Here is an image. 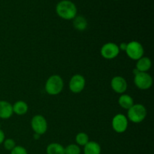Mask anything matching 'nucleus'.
I'll use <instances>...</instances> for the list:
<instances>
[{"instance_id":"nucleus-16","label":"nucleus","mask_w":154,"mask_h":154,"mask_svg":"<svg viewBox=\"0 0 154 154\" xmlns=\"http://www.w3.org/2000/svg\"><path fill=\"white\" fill-rule=\"evenodd\" d=\"M47 154H65V147L59 143H51L47 147Z\"/></svg>"},{"instance_id":"nucleus-20","label":"nucleus","mask_w":154,"mask_h":154,"mask_svg":"<svg viewBox=\"0 0 154 154\" xmlns=\"http://www.w3.org/2000/svg\"><path fill=\"white\" fill-rule=\"evenodd\" d=\"M3 145L5 150H8V151H11L15 147H16V143H15L14 140L12 139V138H7V139H5V141H3Z\"/></svg>"},{"instance_id":"nucleus-7","label":"nucleus","mask_w":154,"mask_h":154,"mask_svg":"<svg viewBox=\"0 0 154 154\" xmlns=\"http://www.w3.org/2000/svg\"><path fill=\"white\" fill-rule=\"evenodd\" d=\"M100 53L103 58L106 60H113L119 55L120 49L117 44L108 42L102 47Z\"/></svg>"},{"instance_id":"nucleus-18","label":"nucleus","mask_w":154,"mask_h":154,"mask_svg":"<svg viewBox=\"0 0 154 154\" xmlns=\"http://www.w3.org/2000/svg\"><path fill=\"white\" fill-rule=\"evenodd\" d=\"M75 141L78 146H85L90 141L89 135L85 132H79L75 137Z\"/></svg>"},{"instance_id":"nucleus-3","label":"nucleus","mask_w":154,"mask_h":154,"mask_svg":"<svg viewBox=\"0 0 154 154\" xmlns=\"http://www.w3.org/2000/svg\"><path fill=\"white\" fill-rule=\"evenodd\" d=\"M147 117V109L141 104H134L127 113V119L134 123H141Z\"/></svg>"},{"instance_id":"nucleus-24","label":"nucleus","mask_w":154,"mask_h":154,"mask_svg":"<svg viewBox=\"0 0 154 154\" xmlns=\"http://www.w3.org/2000/svg\"><path fill=\"white\" fill-rule=\"evenodd\" d=\"M40 136L41 135H38V134H36V133H35L34 134V135H33V137H35V139H38L39 138H40Z\"/></svg>"},{"instance_id":"nucleus-2","label":"nucleus","mask_w":154,"mask_h":154,"mask_svg":"<svg viewBox=\"0 0 154 154\" xmlns=\"http://www.w3.org/2000/svg\"><path fill=\"white\" fill-rule=\"evenodd\" d=\"M64 87L63 80L60 75H54L48 78L45 83V91L51 96L58 95L63 91Z\"/></svg>"},{"instance_id":"nucleus-13","label":"nucleus","mask_w":154,"mask_h":154,"mask_svg":"<svg viewBox=\"0 0 154 154\" xmlns=\"http://www.w3.org/2000/svg\"><path fill=\"white\" fill-rule=\"evenodd\" d=\"M12 107H13V112L19 116L25 115L29 110V107L26 102L22 100L16 102L12 105Z\"/></svg>"},{"instance_id":"nucleus-6","label":"nucleus","mask_w":154,"mask_h":154,"mask_svg":"<svg viewBox=\"0 0 154 154\" xmlns=\"http://www.w3.org/2000/svg\"><path fill=\"white\" fill-rule=\"evenodd\" d=\"M31 127L35 133L42 135L48 130V122L42 115H35L31 120Z\"/></svg>"},{"instance_id":"nucleus-25","label":"nucleus","mask_w":154,"mask_h":154,"mask_svg":"<svg viewBox=\"0 0 154 154\" xmlns=\"http://www.w3.org/2000/svg\"><path fill=\"white\" fill-rule=\"evenodd\" d=\"M0 127H1V124H0Z\"/></svg>"},{"instance_id":"nucleus-12","label":"nucleus","mask_w":154,"mask_h":154,"mask_svg":"<svg viewBox=\"0 0 154 154\" xmlns=\"http://www.w3.org/2000/svg\"><path fill=\"white\" fill-rule=\"evenodd\" d=\"M152 66V62L150 58L146 57H142L139 60H137L136 68L137 70L140 72H147L150 70Z\"/></svg>"},{"instance_id":"nucleus-1","label":"nucleus","mask_w":154,"mask_h":154,"mask_svg":"<svg viewBox=\"0 0 154 154\" xmlns=\"http://www.w3.org/2000/svg\"><path fill=\"white\" fill-rule=\"evenodd\" d=\"M77 7L69 0H63L57 5L56 12L62 19L69 20H73L77 16Z\"/></svg>"},{"instance_id":"nucleus-15","label":"nucleus","mask_w":154,"mask_h":154,"mask_svg":"<svg viewBox=\"0 0 154 154\" xmlns=\"http://www.w3.org/2000/svg\"><path fill=\"white\" fill-rule=\"evenodd\" d=\"M118 103L122 108L129 110L134 105V100L132 96L128 94H121L118 99Z\"/></svg>"},{"instance_id":"nucleus-9","label":"nucleus","mask_w":154,"mask_h":154,"mask_svg":"<svg viewBox=\"0 0 154 154\" xmlns=\"http://www.w3.org/2000/svg\"><path fill=\"white\" fill-rule=\"evenodd\" d=\"M86 80L81 75H73L69 81V90L74 93H80L84 90L85 87Z\"/></svg>"},{"instance_id":"nucleus-21","label":"nucleus","mask_w":154,"mask_h":154,"mask_svg":"<svg viewBox=\"0 0 154 154\" xmlns=\"http://www.w3.org/2000/svg\"><path fill=\"white\" fill-rule=\"evenodd\" d=\"M11 154H28L26 149L22 146H16L11 151Z\"/></svg>"},{"instance_id":"nucleus-17","label":"nucleus","mask_w":154,"mask_h":154,"mask_svg":"<svg viewBox=\"0 0 154 154\" xmlns=\"http://www.w3.org/2000/svg\"><path fill=\"white\" fill-rule=\"evenodd\" d=\"M73 20V26L75 29L78 31H84L87 29V21L85 17L82 16H76Z\"/></svg>"},{"instance_id":"nucleus-19","label":"nucleus","mask_w":154,"mask_h":154,"mask_svg":"<svg viewBox=\"0 0 154 154\" xmlns=\"http://www.w3.org/2000/svg\"><path fill=\"white\" fill-rule=\"evenodd\" d=\"M81 148L78 144H72L65 147V154H81Z\"/></svg>"},{"instance_id":"nucleus-22","label":"nucleus","mask_w":154,"mask_h":154,"mask_svg":"<svg viewBox=\"0 0 154 154\" xmlns=\"http://www.w3.org/2000/svg\"><path fill=\"white\" fill-rule=\"evenodd\" d=\"M5 139V135L4 132L2 129H0V144H2Z\"/></svg>"},{"instance_id":"nucleus-4","label":"nucleus","mask_w":154,"mask_h":154,"mask_svg":"<svg viewBox=\"0 0 154 154\" xmlns=\"http://www.w3.org/2000/svg\"><path fill=\"white\" fill-rule=\"evenodd\" d=\"M128 57L132 60H138L143 57L144 53V48L140 42L137 41H132L127 43L126 50Z\"/></svg>"},{"instance_id":"nucleus-8","label":"nucleus","mask_w":154,"mask_h":154,"mask_svg":"<svg viewBox=\"0 0 154 154\" xmlns=\"http://www.w3.org/2000/svg\"><path fill=\"white\" fill-rule=\"evenodd\" d=\"M127 117L122 114H117L112 119V128L117 133H123L129 125Z\"/></svg>"},{"instance_id":"nucleus-23","label":"nucleus","mask_w":154,"mask_h":154,"mask_svg":"<svg viewBox=\"0 0 154 154\" xmlns=\"http://www.w3.org/2000/svg\"><path fill=\"white\" fill-rule=\"evenodd\" d=\"M118 47H119V49H120V51H126V48H127V43H125V42H123V43L120 44V45H119Z\"/></svg>"},{"instance_id":"nucleus-11","label":"nucleus","mask_w":154,"mask_h":154,"mask_svg":"<svg viewBox=\"0 0 154 154\" xmlns=\"http://www.w3.org/2000/svg\"><path fill=\"white\" fill-rule=\"evenodd\" d=\"M13 107L10 102L7 101H0V118L8 119L13 115Z\"/></svg>"},{"instance_id":"nucleus-14","label":"nucleus","mask_w":154,"mask_h":154,"mask_svg":"<svg viewBox=\"0 0 154 154\" xmlns=\"http://www.w3.org/2000/svg\"><path fill=\"white\" fill-rule=\"evenodd\" d=\"M101 146L96 141H89L84 148V154H101Z\"/></svg>"},{"instance_id":"nucleus-5","label":"nucleus","mask_w":154,"mask_h":154,"mask_svg":"<svg viewBox=\"0 0 154 154\" xmlns=\"http://www.w3.org/2000/svg\"><path fill=\"white\" fill-rule=\"evenodd\" d=\"M134 84L140 90H148L153 85V78L147 72H139L134 77Z\"/></svg>"},{"instance_id":"nucleus-10","label":"nucleus","mask_w":154,"mask_h":154,"mask_svg":"<svg viewBox=\"0 0 154 154\" xmlns=\"http://www.w3.org/2000/svg\"><path fill=\"white\" fill-rule=\"evenodd\" d=\"M112 90L119 94H123L127 90V82L126 79L122 76H115L111 81Z\"/></svg>"}]
</instances>
